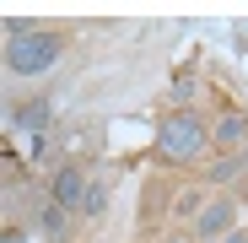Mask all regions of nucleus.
<instances>
[{"label": "nucleus", "mask_w": 248, "mask_h": 243, "mask_svg": "<svg viewBox=\"0 0 248 243\" xmlns=\"http://www.w3.org/2000/svg\"><path fill=\"white\" fill-rule=\"evenodd\" d=\"M156 151L168 157V162H200L205 151H211V130L200 125V113L173 108V113L156 125Z\"/></svg>", "instance_id": "1"}, {"label": "nucleus", "mask_w": 248, "mask_h": 243, "mask_svg": "<svg viewBox=\"0 0 248 243\" xmlns=\"http://www.w3.org/2000/svg\"><path fill=\"white\" fill-rule=\"evenodd\" d=\"M60 54H65L60 32H27V38H16V44H6V70L11 76H44Z\"/></svg>", "instance_id": "2"}, {"label": "nucleus", "mask_w": 248, "mask_h": 243, "mask_svg": "<svg viewBox=\"0 0 248 243\" xmlns=\"http://www.w3.org/2000/svg\"><path fill=\"white\" fill-rule=\"evenodd\" d=\"M87 173L76 168V162H65V168H54V178H49V200L54 206H65V211H81V200H87Z\"/></svg>", "instance_id": "3"}, {"label": "nucleus", "mask_w": 248, "mask_h": 243, "mask_svg": "<svg viewBox=\"0 0 248 243\" xmlns=\"http://www.w3.org/2000/svg\"><path fill=\"white\" fill-rule=\"evenodd\" d=\"M227 227H237V206L221 194V200H211L200 216H194V232H200V243H221L227 238Z\"/></svg>", "instance_id": "4"}, {"label": "nucleus", "mask_w": 248, "mask_h": 243, "mask_svg": "<svg viewBox=\"0 0 248 243\" xmlns=\"http://www.w3.org/2000/svg\"><path fill=\"white\" fill-rule=\"evenodd\" d=\"M211 146H221L227 157H237V151L248 146V119H243V113H221L216 130H211Z\"/></svg>", "instance_id": "5"}, {"label": "nucleus", "mask_w": 248, "mask_h": 243, "mask_svg": "<svg viewBox=\"0 0 248 243\" xmlns=\"http://www.w3.org/2000/svg\"><path fill=\"white\" fill-rule=\"evenodd\" d=\"M243 173H248V146H243L237 157H216V162H211V184H237Z\"/></svg>", "instance_id": "6"}, {"label": "nucleus", "mask_w": 248, "mask_h": 243, "mask_svg": "<svg viewBox=\"0 0 248 243\" xmlns=\"http://www.w3.org/2000/svg\"><path fill=\"white\" fill-rule=\"evenodd\" d=\"M38 227H44L49 238H65V227H70V211H65V206H54V200H49V206L38 211Z\"/></svg>", "instance_id": "7"}, {"label": "nucleus", "mask_w": 248, "mask_h": 243, "mask_svg": "<svg viewBox=\"0 0 248 243\" xmlns=\"http://www.w3.org/2000/svg\"><path fill=\"white\" fill-rule=\"evenodd\" d=\"M103 211H108V184H92L81 200V216H103Z\"/></svg>", "instance_id": "8"}, {"label": "nucleus", "mask_w": 248, "mask_h": 243, "mask_svg": "<svg viewBox=\"0 0 248 243\" xmlns=\"http://www.w3.org/2000/svg\"><path fill=\"white\" fill-rule=\"evenodd\" d=\"M44 119H49V103L38 97L32 108H22V113H16V125H44Z\"/></svg>", "instance_id": "9"}, {"label": "nucleus", "mask_w": 248, "mask_h": 243, "mask_svg": "<svg viewBox=\"0 0 248 243\" xmlns=\"http://www.w3.org/2000/svg\"><path fill=\"white\" fill-rule=\"evenodd\" d=\"M0 243H27V232H22V227H6V238H0Z\"/></svg>", "instance_id": "10"}, {"label": "nucleus", "mask_w": 248, "mask_h": 243, "mask_svg": "<svg viewBox=\"0 0 248 243\" xmlns=\"http://www.w3.org/2000/svg\"><path fill=\"white\" fill-rule=\"evenodd\" d=\"M221 243H248V232H232V238H221Z\"/></svg>", "instance_id": "11"}]
</instances>
